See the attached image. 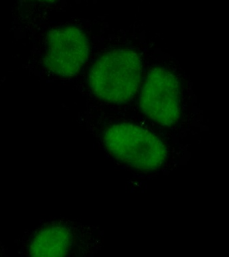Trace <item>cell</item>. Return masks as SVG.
<instances>
[{
	"mask_svg": "<svg viewBox=\"0 0 229 257\" xmlns=\"http://www.w3.org/2000/svg\"><path fill=\"white\" fill-rule=\"evenodd\" d=\"M141 73L142 62L136 52L112 50L94 62L88 82L98 97L112 103H124L138 91Z\"/></svg>",
	"mask_w": 229,
	"mask_h": 257,
	"instance_id": "cell-1",
	"label": "cell"
},
{
	"mask_svg": "<svg viewBox=\"0 0 229 257\" xmlns=\"http://www.w3.org/2000/svg\"><path fill=\"white\" fill-rule=\"evenodd\" d=\"M106 149L120 162L141 170H154L166 160V147L153 133L132 124L110 126L104 133Z\"/></svg>",
	"mask_w": 229,
	"mask_h": 257,
	"instance_id": "cell-2",
	"label": "cell"
},
{
	"mask_svg": "<svg viewBox=\"0 0 229 257\" xmlns=\"http://www.w3.org/2000/svg\"><path fill=\"white\" fill-rule=\"evenodd\" d=\"M180 101L178 82L175 76L164 68H153L141 94L142 111L158 124L173 125L180 117Z\"/></svg>",
	"mask_w": 229,
	"mask_h": 257,
	"instance_id": "cell-3",
	"label": "cell"
},
{
	"mask_svg": "<svg viewBox=\"0 0 229 257\" xmlns=\"http://www.w3.org/2000/svg\"><path fill=\"white\" fill-rule=\"evenodd\" d=\"M88 56V40L78 28H58L48 36L46 63L54 73L62 76L76 75Z\"/></svg>",
	"mask_w": 229,
	"mask_h": 257,
	"instance_id": "cell-4",
	"label": "cell"
},
{
	"mask_svg": "<svg viewBox=\"0 0 229 257\" xmlns=\"http://www.w3.org/2000/svg\"><path fill=\"white\" fill-rule=\"evenodd\" d=\"M71 235L65 226L46 225L26 241V254L32 256H65L69 251Z\"/></svg>",
	"mask_w": 229,
	"mask_h": 257,
	"instance_id": "cell-5",
	"label": "cell"
},
{
	"mask_svg": "<svg viewBox=\"0 0 229 257\" xmlns=\"http://www.w3.org/2000/svg\"><path fill=\"white\" fill-rule=\"evenodd\" d=\"M38 1L44 2H51L54 1V0H38Z\"/></svg>",
	"mask_w": 229,
	"mask_h": 257,
	"instance_id": "cell-6",
	"label": "cell"
}]
</instances>
